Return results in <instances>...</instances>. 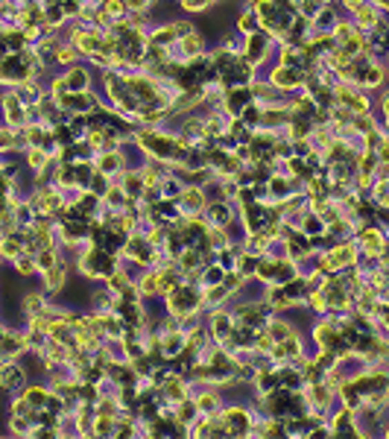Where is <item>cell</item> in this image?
<instances>
[{
	"mask_svg": "<svg viewBox=\"0 0 389 439\" xmlns=\"http://www.w3.org/2000/svg\"><path fill=\"white\" fill-rule=\"evenodd\" d=\"M202 304H205L202 290L193 287V284H176L173 290L167 293V311L179 322H190L193 313H197Z\"/></svg>",
	"mask_w": 389,
	"mask_h": 439,
	"instance_id": "6da1fadb",
	"label": "cell"
},
{
	"mask_svg": "<svg viewBox=\"0 0 389 439\" xmlns=\"http://www.w3.org/2000/svg\"><path fill=\"white\" fill-rule=\"evenodd\" d=\"M220 419H223L226 431L232 433V436H246L255 428V419H252V413L246 407H226L220 413Z\"/></svg>",
	"mask_w": 389,
	"mask_h": 439,
	"instance_id": "7a4b0ae2",
	"label": "cell"
},
{
	"mask_svg": "<svg viewBox=\"0 0 389 439\" xmlns=\"http://www.w3.org/2000/svg\"><path fill=\"white\" fill-rule=\"evenodd\" d=\"M123 252H126L135 264H141V266L155 264V249H152V243L143 237V235H132L129 240H123Z\"/></svg>",
	"mask_w": 389,
	"mask_h": 439,
	"instance_id": "3957f363",
	"label": "cell"
},
{
	"mask_svg": "<svg viewBox=\"0 0 389 439\" xmlns=\"http://www.w3.org/2000/svg\"><path fill=\"white\" fill-rule=\"evenodd\" d=\"M299 82H305V70H301V68L278 65L270 73V85H272V88H278V91H290V88H296Z\"/></svg>",
	"mask_w": 389,
	"mask_h": 439,
	"instance_id": "277c9868",
	"label": "cell"
},
{
	"mask_svg": "<svg viewBox=\"0 0 389 439\" xmlns=\"http://www.w3.org/2000/svg\"><path fill=\"white\" fill-rule=\"evenodd\" d=\"M357 235H360V246L366 249L369 258H381V255H383V228L363 223Z\"/></svg>",
	"mask_w": 389,
	"mask_h": 439,
	"instance_id": "5b68a950",
	"label": "cell"
},
{
	"mask_svg": "<svg viewBox=\"0 0 389 439\" xmlns=\"http://www.w3.org/2000/svg\"><path fill=\"white\" fill-rule=\"evenodd\" d=\"M176 205H179V208L185 211L188 217L199 214V211H202V205H205V193H202V188H197V185L181 188V191H179V197H176Z\"/></svg>",
	"mask_w": 389,
	"mask_h": 439,
	"instance_id": "8992f818",
	"label": "cell"
},
{
	"mask_svg": "<svg viewBox=\"0 0 389 439\" xmlns=\"http://www.w3.org/2000/svg\"><path fill=\"white\" fill-rule=\"evenodd\" d=\"M23 378H27V366H21V363L0 366V389H3V393H12L15 387H21Z\"/></svg>",
	"mask_w": 389,
	"mask_h": 439,
	"instance_id": "52a82bcc",
	"label": "cell"
},
{
	"mask_svg": "<svg viewBox=\"0 0 389 439\" xmlns=\"http://www.w3.org/2000/svg\"><path fill=\"white\" fill-rule=\"evenodd\" d=\"M287 240V258L290 261H305V258H310V237L308 235H301V231H293L290 237H284Z\"/></svg>",
	"mask_w": 389,
	"mask_h": 439,
	"instance_id": "ba28073f",
	"label": "cell"
},
{
	"mask_svg": "<svg viewBox=\"0 0 389 439\" xmlns=\"http://www.w3.org/2000/svg\"><path fill=\"white\" fill-rule=\"evenodd\" d=\"M3 112H6L9 126H23V124H27V108H23L18 94H6L3 97Z\"/></svg>",
	"mask_w": 389,
	"mask_h": 439,
	"instance_id": "9c48e42d",
	"label": "cell"
},
{
	"mask_svg": "<svg viewBox=\"0 0 389 439\" xmlns=\"http://www.w3.org/2000/svg\"><path fill=\"white\" fill-rule=\"evenodd\" d=\"M74 44L79 47L82 53H97V50H103V35L100 32H94V30H74Z\"/></svg>",
	"mask_w": 389,
	"mask_h": 439,
	"instance_id": "30bf717a",
	"label": "cell"
},
{
	"mask_svg": "<svg viewBox=\"0 0 389 439\" xmlns=\"http://www.w3.org/2000/svg\"><path fill=\"white\" fill-rule=\"evenodd\" d=\"M249 65H258L261 59H266V32H252L246 41V53H243Z\"/></svg>",
	"mask_w": 389,
	"mask_h": 439,
	"instance_id": "8fae6325",
	"label": "cell"
},
{
	"mask_svg": "<svg viewBox=\"0 0 389 439\" xmlns=\"http://www.w3.org/2000/svg\"><path fill=\"white\" fill-rule=\"evenodd\" d=\"M202 44H205L202 35L197 30H190L185 35H179V44H173V47H179V53L185 59H193V56H202Z\"/></svg>",
	"mask_w": 389,
	"mask_h": 439,
	"instance_id": "7c38bea8",
	"label": "cell"
},
{
	"mask_svg": "<svg viewBox=\"0 0 389 439\" xmlns=\"http://www.w3.org/2000/svg\"><path fill=\"white\" fill-rule=\"evenodd\" d=\"M65 278H68V270H65V261H56L50 270H44V284L47 290H65Z\"/></svg>",
	"mask_w": 389,
	"mask_h": 439,
	"instance_id": "4fadbf2b",
	"label": "cell"
},
{
	"mask_svg": "<svg viewBox=\"0 0 389 439\" xmlns=\"http://www.w3.org/2000/svg\"><path fill=\"white\" fill-rule=\"evenodd\" d=\"M263 191L270 193L272 199H287L293 188H290V179L287 176H270V179H266V185H263Z\"/></svg>",
	"mask_w": 389,
	"mask_h": 439,
	"instance_id": "5bb4252c",
	"label": "cell"
},
{
	"mask_svg": "<svg viewBox=\"0 0 389 439\" xmlns=\"http://www.w3.org/2000/svg\"><path fill=\"white\" fill-rule=\"evenodd\" d=\"M235 328V320H232V313H226V311H217L214 316H211V334L217 337V340H223L228 331Z\"/></svg>",
	"mask_w": 389,
	"mask_h": 439,
	"instance_id": "9a60e30c",
	"label": "cell"
},
{
	"mask_svg": "<svg viewBox=\"0 0 389 439\" xmlns=\"http://www.w3.org/2000/svg\"><path fill=\"white\" fill-rule=\"evenodd\" d=\"M208 220L214 226H220V228L232 223V208H228V202H214L208 208Z\"/></svg>",
	"mask_w": 389,
	"mask_h": 439,
	"instance_id": "2e32d148",
	"label": "cell"
},
{
	"mask_svg": "<svg viewBox=\"0 0 389 439\" xmlns=\"http://www.w3.org/2000/svg\"><path fill=\"white\" fill-rule=\"evenodd\" d=\"M114 422H117V416H103V413H97L94 422H91V433H97V436H114Z\"/></svg>",
	"mask_w": 389,
	"mask_h": 439,
	"instance_id": "e0dca14e",
	"label": "cell"
},
{
	"mask_svg": "<svg viewBox=\"0 0 389 439\" xmlns=\"http://www.w3.org/2000/svg\"><path fill=\"white\" fill-rule=\"evenodd\" d=\"M355 12H357V21H360V27H363V30H372L375 23L381 21V12L375 9V6H369V3H366V6L360 3V6L355 9Z\"/></svg>",
	"mask_w": 389,
	"mask_h": 439,
	"instance_id": "ac0fdd59",
	"label": "cell"
},
{
	"mask_svg": "<svg viewBox=\"0 0 389 439\" xmlns=\"http://www.w3.org/2000/svg\"><path fill=\"white\" fill-rule=\"evenodd\" d=\"M65 85H68V91H85V85H88V73H85L82 68H70L65 73Z\"/></svg>",
	"mask_w": 389,
	"mask_h": 439,
	"instance_id": "d6986e66",
	"label": "cell"
},
{
	"mask_svg": "<svg viewBox=\"0 0 389 439\" xmlns=\"http://www.w3.org/2000/svg\"><path fill=\"white\" fill-rule=\"evenodd\" d=\"M44 308H47V302L41 293H27V296H23V311H27V316H39Z\"/></svg>",
	"mask_w": 389,
	"mask_h": 439,
	"instance_id": "ffe728a7",
	"label": "cell"
},
{
	"mask_svg": "<svg viewBox=\"0 0 389 439\" xmlns=\"http://www.w3.org/2000/svg\"><path fill=\"white\" fill-rule=\"evenodd\" d=\"M120 164H123V155L114 153V150L100 155V173H106V176H108V173H114V170H117Z\"/></svg>",
	"mask_w": 389,
	"mask_h": 439,
	"instance_id": "44dd1931",
	"label": "cell"
},
{
	"mask_svg": "<svg viewBox=\"0 0 389 439\" xmlns=\"http://www.w3.org/2000/svg\"><path fill=\"white\" fill-rule=\"evenodd\" d=\"M197 407H199V413H217V410H220V396H217V393H202L197 398Z\"/></svg>",
	"mask_w": 389,
	"mask_h": 439,
	"instance_id": "7402d4cb",
	"label": "cell"
},
{
	"mask_svg": "<svg viewBox=\"0 0 389 439\" xmlns=\"http://www.w3.org/2000/svg\"><path fill=\"white\" fill-rule=\"evenodd\" d=\"M237 30H240V32H249V35H252V32H258V18H255V12H252V9H249V12H243V15L237 18Z\"/></svg>",
	"mask_w": 389,
	"mask_h": 439,
	"instance_id": "603a6c76",
	"label": "cell"
},
{
	"mask_svg": "<svg viewBox=\"0 0 389 439\" xmlns=\"http://www.w3.org/2000/svg\"><path fill=\"white\" fill-rule=\"evenodd\" d=\"M27 162H30V167H32V170H39V173H41V170L47 167V162H50V155H47L44 150H30Z\"/></svg>",
	"mask_w": 389,
	"mask_h": 439,
	"instance_id": "cb8c5ba5",
	"label": "cell"
},
{
	"mask_svg": "<svg viewBox=\"0 0 389 439\" xmlns=\"http://www.w3.org/2000/svg\"><path fill=\"white\" fill-rule=\"evenodd\" d=\"M103 12L108 18H120L126 12V0H103Z\"/></svg>",
	"mask_w": 389,
	"mask_h": 439,
	"instance_id": "d4e9b609",
	"label": "cell"
},
{
	"mask_svg": "<svg viewBox=\"0 0 389 439\" xmlns=\"http://www.w3.org/2000/svg\"><path fill=\"white\" fill-rule=\"evenodd\" d=\"M15 135H12V132H3V129H0V153H3V150H15Z\"/></svg>",
	"mask_w": 389,
	"mask_h": 439,
	"instance_id": "484cf974",
	"label": "cell"
},
{
	"mask_svg": "<svg viewBox=\"0 0 389 439\" xmlns=\"http://www.w3.org/2000/svg\"><path fill=\"white\" fill-rule=\"evenodd\" d=\"M74 56H77V50H70V47H65V50L59 47V50H56V59H59V62H70Z\"/></svg>",
	"mask_w": 389,
	"mask_h": 439,
	"instance_id": "4316f807",
	"label": "cell"
},
{
	"mask_svg": "<svg viewBox=\"0 0 389 439\" xmlns=\"http://www.w3.org/2000/svg\"><path fill=\"white\" fill-rule=\"evenodd\" d=\"M343 3H346V6H348V9H357V6H360V3H363V0H343Z\"/></svg>",
	"mask_w": 389,
	"mask_h": 439,
	"instance_id": "83f0119b",
	"label": "cell"
}]
</instances>
